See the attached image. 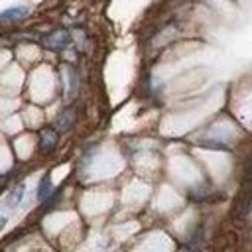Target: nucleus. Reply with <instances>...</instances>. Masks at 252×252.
Wrapping results in <instances>:
<instances>
[{
    "label": "nucleus",
    "instance_id": "f257e3e1",
    "mask_svg": "<svg viewBox=\"0 0 252 252\" xmlns=\"http://www.w3.org/2000/svg\"><path fill=\"white\" fill-rule=\"evenodd\" d=\"M37 146H39L41 154H51L55 150V146H57V130H53V128L43 130L41 136H39V144Z\"/></svg>",
    "mask_w": 252,
    "mask_h": 252
},
{
    "label": "nucleus",
    "instance_id": "f03ea898",
    "mask_svg": "<svg viewBox=\"0 0 252 252\" xmlns=\"http://www.w3.org/2000/svg\"><path fill=\"white\" fill-rule=\"evenodd\" d=\"M73 122H75V110H73V108L63 110V112L59 114V118L55 120V130H57V132H65V130H69V128L73 126Z\"/></svg>",
    "mask_w": 252,
    "mask_h": 252
},
{
    "label": "nucleus",
    "instance_id": "7ed1b4c3",
    "mask_svg": "<svg viewBox=\"0 0 252 252\" xmlns=\"http://www.w3.org/2000/svg\"><path fill=\"white\" fill-rule=\"evenodd\" d=\"M28 14V8L26 6H12V8H6L0 12V22H10V20H20Z\"/></svg>",
    "mask_w": 252,
    "mask_h": 252
},
{
    "label": "nucleus",
    "instance_id": "20e7f679",
    "mask_svg": "<svg viewBox=\"0 0 252 252\" xmlns=\"http://www.w3.org/2000/svg\"><path fill=\"white\" fill-rule=\"evenodd\" d=\"M67 43H69V33L67 32H55L47 37V45L53 47V49H63V47H67Z\"/></svg>",
    "mask_w": 252,
    "mask_h": 252
},
{
    "label": "nucleus",
    "instance_id": "39448f33",
    "mask_svg": "<svg viewBox=\"0 0 252 252\" xmlns=\"http://www.w3.org/2000/svg\"><path fill=\"white\" fill-rule=\"evenodd\" d=\"M51 193H53L51 179H49V175H43L41 181H39V185H37V199L39 201H47L51 197Z\"/></svg>",
    "mask_w": 252,
    "mask_h": 252
},
{
    "label": "nucleus",
    "instance_id": "423d86ee",
    "mask_svg": "<svg viewBox=\"0 0 252 252\" xmlns=\"http://www.w3.org/2000/svg\"><path fill=\"white\" fill-rule=\"evenodd\" d=\"M24 193H26V185H24V183H20L18 187H14V189H12V193H10V195H8V199H6L8 207H10V209H16V207L22 203Z\"/></svg>",
    "mask_w": 252,
    "mask_h": 252
},
{
    "label": "nucleus",
    "instance_id": "0eeeda50",
    "mask_svg": "<svg viewBox=\"0 0 252 252\" xmlns=\"http://www.w3.org/2000/svg\"><path fill=\"white\" fill-rule=\"evenodd\" d=\"M4 224H6V219H4V217H2V219H0V228H2V226H4Z\"/></svg>",
    "mask_w": 252,
    "mask_h": 252
}]
</instances>
